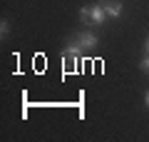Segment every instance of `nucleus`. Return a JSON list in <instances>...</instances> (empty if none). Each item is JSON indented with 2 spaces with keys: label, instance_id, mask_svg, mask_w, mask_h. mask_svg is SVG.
<instances>
[{
  "label": "nucleus",
  "instance_id": "10",
  "mask_svg": "<svg viewBox=\"0 0 149 142\" xmlns=\"http://www.w3.org/2000/svg\"><path fill=\"white\" fill-rule=\"evenodd\" d=\"M147 53H149V37H147Z\"/></svg>",
  "mask_w": 149,
  "mask_h": 142
},
{
  "label": "nucleus",
  "instance_id": "9",
  "mask_svg": "<svg viewBox=\"0 0 149 142\" xmlns=\"http://www.w3.org/2000/svg\"><path fill=\"white\" fill-rule=\"evenodd\" d=\"M144 105L149 107V90H147V95H144Z\"/></svg>",
  "mask_w": 149,
  "mask_h": 142
},
{
  "label": "nucleus",
  "instance_id": "6",
  "mask_svg": "<svg viewBox=\"0 0 149 142\" xmlns=\"http://www.w3.org/2000/svg\"><path fill=\"white\" fill-rule=\"evenodd\" d=\"M8 35H10V25H8V20H0V37L5 40Z\"/></svg>",
  "mask_w": 149,
  "mask_h": 142
},
{
  "label": "nucleus",
  "instance_id": "7",
  "mask_svg": "<svg viewBox=\"0 0 149 142\" xmlns=\"http://www.w3.org/2000/svg\"><path fill=\"white\" fill-rule=\"evenodd\" d=\"M80 20H82V22H90V5H87V8H80Z\"/></svg>",
  "mask_w": 149,
  "mask_h": 142
},
{
  "label": "nucleus",
  "instance_id": "8",
  "mask_svg": "<svg viewBox=\"0 0 149 142\" xmlns=\"http://www.w3.org/2000/svg\"><path fill=\"white\" fill-rule=\"evenodd\" d=\"M139 67H142V72H149V53L139 60Z\"/></svg>",
  "mask_w": 149,
  "mask_h": 142
},
{
  "label": "nucleus",
  "instance_id": "5",
  "mask_svg": "<svg viewBox=\"0 0 149 142\" xmlns=\"http://www.w3.org/2000/svg\"><path fill=\"white\" fill-rule=\"evenodd\" d=\"M85 47H82V42H80V37H72V40L67 42V50L65 53H72V55H80Z\"/></svg>",
  "mask_w": 149,
  "mask_h": 142
},
{
  "label": "nucleus",
  "instance_id": "2",
  "mask_svg": "<svg viewBox=\"0 0 149 142\" xmlns=\"http://www.w3.org/2000/svg\"><path fill=\"white\" fill-rule=\"evenodd\" d=\"M77 63H80V55H72V53L62 55V70L65 72H77Z\"/></svg>",
  "mask_w": 149,
  "mask_h": 142
},
{
  "label": "nucleus",
  "instance_id": "4",
  "mask_svg": "<svg viewBox=\"0 0 149 142\" xmlns=\"http://www.w3.org/2000/svg\"><path fill=\"white\" fill-rule=\"evenodd\" d=\"M104 10H107V18H119L122 15V3L119 0H107Z\"/></svg>",
  "mask_w": 149,
  "mask_h": 142
},
{
  "label": "nucleus",
  "instance_id": "1",
  "mask_svg": "<svg viewBox=\"0 0 149 142\" xmlns=\"http://www.w3.org/2000/svg\"><path fill=\"white\" fill-rule=\"evenodd\" d=\"M104 18H107L104 3H95V5H90V22H92V25H102Z\"/></svg>",
  "mask_w": 149,
  "mask_h": 142
},
{
  "label": "nucleus",
  "instance_id": "3",
  "mask_svg": "<svg viewBox=\"0 0 149 142\" xmlns=\"http://www.w3.org/2000/svg\"><path fill=\"white\" fill-rule=\"evenodd\" d=\"M80 42H82V47H85V50H92V47H97L100 45V40H97V35L95 32H90V30H85V32H80Z\"/></svg>",
  "mask_w": 149,
  "mask_h": 142
}]
</instances>
